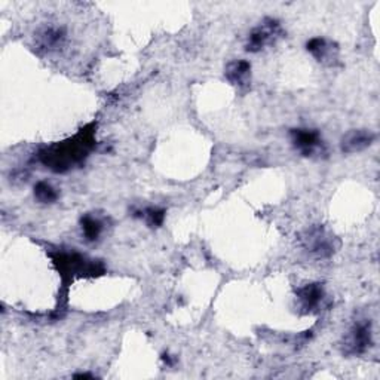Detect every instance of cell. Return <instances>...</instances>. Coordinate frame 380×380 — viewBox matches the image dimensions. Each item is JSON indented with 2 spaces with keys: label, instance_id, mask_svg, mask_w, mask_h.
<instances>
[{
  "label": "cell",
  "instance_id": "1",
  "mask_svg": "<svg viewBox=\"0 0 380 380\" xmlns=\"http://www.w3.org/2000/svg\"><path fill=\"white\" fill-rule=\"evenodd\" d=\"M93 144L94 131L93 129H85L68 142L45 150L41 153V161L57 173L67 171V169L82 161Z\"/></svg>",
  "mask_w": 380,
  "mask_h": 380
},
{
  "label": "cell",
  "instance_id": "2",
  "mask_svg": "<svg viewBox=\"0 0 380 380\" xmlns=\"http://www.w3.org/2000/svg\"><path fill=\"white\" fill-rule=\"evenodd\" d=\"M281 33V27L274 19H266V21L254 28L251 35L248 37V45H247V51L249 53H258L267 45H271L275 42V39Z\"/></svg>",
  "mask_w": 380,
  "mask_h": 380
},
{
  "label": "cell",
  "instance_id": "3",
  "mask_svg": "<svg viewBox=\"0 0 380 380\" xmlns=\"http://www.w3.org/2000/svg\"><path fill=\"white\" fill-rule=\"evenodd\" d=\"M372 345V328L370 323H358L351 332L345 337V352L349 355H358L367 351V348Z\"/></svg>",
  "mask_w": 380,
  "mask_h": 380
},
{
  "label": "cell",
  "instance_id": "4",
  "mask_svg": "<svg viewBox=\"0 0 380 380\" xmlns=\"http://www.w3.org/2000/svg\"><path fill=\"white\" fill-rule=\"evenodd\" d=\"M292 142L303 156H312L323 146L321 137L314 129H293Z\"/></svg>",
  "mask_w": 380,
  "mask_h": 380
},
{
  "label": "cell",
  "instance_id": "5",
  "mask_svg": "<svg viewBox=\"0 0 380 380\" xmlns=\"http://www.w3.org/2000/svg\"><path fill=\"white\" fill-rule=\"evenodd\" d=\"M66 30L58 26H46L37 33V45L48 53L58 51L64 46Z\"/></svg>",
  "mask_w": 380,
  "mask_h": 380
},
{
  "label": "cell",
  "instance_id": "6",
  "mask_svg": "<svg viewBox=\"0 0 380 380\" xmlns=\"http://www.w3.org/2000/svg\"><path fill=\"white\" fill-rule=\"evenodd\" d=\"M374 142V134L367 129H355L348 133L342 140V150L345 153H355L372 146Z\"/></svg>",
  "mask_w": 380,
  "mask_h": 380
},
{
  "label": "cell",
  "instance_id": "7",
  "mask_svg": "<svg viewBox=\"0 0 380 380\" xmlns=\"http://www.w3.org/2000/svg\"><path fill=\"white\" fill-rule=\"evenodd\" d=\"M305 244L307 251H311L316 257H330L333 254V245L330 238L324 234L323 229H314V231L309 232L307 238H305Z\"/></svg>",
  "mask_w": 380,
  "mask_h": 380
},
{
  "label": "cell",
  "instance_id": "8",
  "mask_svg": "<svg viewBox=\"0 0 380 380\" xmlns=\"http://www.w3.org/2000/svg\"><path fill=\"white\" fill-rule=\"evenodd\" d=\"M307 51L311 53L319 63H328L333 64L334 59L337 58V48L334 44L328 42L327 39L315 37L307 42Z\"/></svg>",
  "mask_w": 380,
  "mask_h": 380
},
{
  "label": "cell",
  "instance_id": "9",
  "mask_svg": "<svg viewBox=\"0 0 380 380\" xmlns=\"http://www.w3.org/2000/svg\"><path fill=\"white\" fill-rule=\"evenodd\" d=\"M297 297H298L300 306L306 309V312H311L321 305L324 298V289L319 284H309L300 289Z\"/></svg>",
  "mask_w": 380,
  "mask_h": 380
},
{
  "label": "cell",
  "instance_id": "10",
  "mask_svg": "<svg viewBox=\"0 0 380 380\" xmlns=\"http://www.w3.org/2000/svg\"><path fill=\"white\" fill-rule=\"evenodd\" d=\"M249 75H251V66L245 59H236L226 67V77L236 86L248 85Z\"/></svg>",
  "mask_w": 380,
  "mask_h": 380
},
{
  "label": "cell",
  "instance_id": "11",
  "mask_svg": "<svg viewBox=\"0 0 380 380\" xmlns=\"http://www.w3.org/2000/svg\"><path fill=\"white\" fill-rule=\"evenodd\" d=\"M82 231H84V235L88 241H95V239H98L99 234H102V231H103L102 222L93 216H85L82 218Z\"/></svg>",
  "mask_w": 380,
  "mask_h": 380
},
{
  "label": "cell",
  "instance_id": "12",
  "mask_svg": "<svg viewBox=\"0 0 380 380\" xmlns=\"http://www.w3.org/2000/svg\"><path fill=\"white\" fill-rule=\"evenodd\" d=\"M35 196L37 201L42 204H53L58 199V193L55 192V189L45 182H41L35 186Z\"/></svg>",
  "mask_w": 380,
  "mask_h": 380
},
{
  "label": "cell",
  "instance_id": "13",
  "mask_svg": "<svg viewBox=\"0 0 380 380\" xmlns=\"http://www.w3.org/2000/svg\"><path fill=\"white\" fill-rule=\"evenodd\" d=\"M143 216L146 218V222L152 226V227H159L164 223L165 218V211L159 208H147L146 211H143Z\"/></svg>",
  "mask_w": 380,
  "mask_h": 380
}]
</instances>
